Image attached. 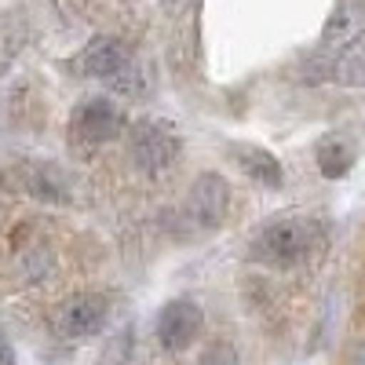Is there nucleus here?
<instances>
[{"label": "nucleus", "instance_id": "f257e3e1", "mask_svg": "<svg viewBox=\"0 0 365 365\" xmlns=\"http://www.w3.org/2000/svg\"><path fill=\"white\" fill-rule=\"evenodd\" d=\"M314 245V230L307 220H299V216H285V220H274L267 223L256 241H252V256L270 263V267H292L299 263L303 256L311 252Z\"/></svg>", "mask_w": 365, "mask_h": 365}, {"label": "nucleus", "instance_id": "f03ea898", "mask_svg": "<svg viewBox=\"0 0 365 365\" xmlns=\"http://www.w3.org/2000/svg\"><path fill=\"white\" fill-rule=\"evenodd\" d=\"M128 146H132V161L150 175L168 172L182 150V143L168 120H139L128 135Z\"/></svg>", "mask_w": 365, "mask_h": 365}, {"label": "nucleus", "instance_id": "7ed1b4c3", "mask_svg": "<svg viewBox=\"0 0 365 365\" xmlns=\"http://www.w3.org/2000/svg\"><path fill=\"white\" fill-rule=\"evenodd\" d=\"M0 182L11 194H29V197H41L51 205L70 201V179L48 161H19V165L0 172Z\"/></svg>", "mask_w": 365, "mask_h": 365}, {"label": "nucleus", "instance_id": "20e7f679", "mask_svg": "<svg viewBox=\"0 0 365 365\" xmlns=\"http://www.w3.org/2000/svg\"><path fill=\"white\" fill-rule=\"evenodd\" d=\"M106 318H110L106 296H99V292H77L66 303H58V311H55V332L63 340L77 344V340H88V336H96V332H103L106 329Z\"/></svg>", "mask_w": 365, "mask_h": 365}, {"label": "nucleus", "instance_id": "39448f33", "mask_svg": "<svg viewBox=\"0 0 365 365\" xmlns=\"http://www.w3.org/2000/svg\"><path fill=\"white\" fill-rule=\"evenodd\" d=\"M70 128H73V135H77L81 143L99 146V143H113V139L125 135L128 117H125V110H120L117 103L96 96V99L77 103V110H73V117H70Z\"/></svg>", "mask_w": 365, "mask_h": 365}, {"label": "nucleus", "instance_id": "423d86ee", "mask_svg": "<svg viewBox=\"0 0 365 365\" xmlns=\"http://www.w3.org/2000/svg\"><path fill=\"white\" fill-rule=\"evenodd\" d=\"M365 37V0H347L332 11L322 26V41H318V55L325 58V70L332 73V63L354 48Z\"/></svg>", "mask_w": 365, "mask_h": 365}, {"label": "nucleus", "instance_id": "0eeeda50", "mask_svg": "<svg viewBox=\"0 0 365 365\" xmlns=\"http://www.w3.org/2000/svg\"><path fill=\"white\" fill-rule=\"evenodd\" d=\"M230 208V182L220 172H201L187 194V220L197 230H216Z\"/></svg>", "mask_w": 365, "mask_h": 365}, {"label": "nucleus", "instance_id": "6e6552de", "mask_svg": "<svg viewBox=\"0 0 365 365\" xmlns=\"http://www.w3.org/2000/svg\"><path fill=\"white\" fill-rule=\"evenodd\" d=\"M201 329H205V314L187 296L168 299L161 307V314H158V340L168 351H187L201 336Z\"/></svg>", "mask_w": 365, "mask_h": 365}, {"label": "nucleus", "instance_id": "1a4fd4ad", "mask_svg": "<svg viewBox=\"0 0 365 365\" xmlns=\"http://www.w3.org/2000/svg\"><path fill=\"white\" fill-rule=\"evenodd\" d=\"M73 66L81 70V77H99V81H113L132 66V51L113 41V37H96L91 44H84V51L73 58Z\"/></svg>", "mask_w": 365, "mask_h": 365}, {"label": "nucleus", "instance_id": "9d476101", "mask_svg": "<svg viewBox=\"0 0 365 365\" xmlns=\"http://www.w3.org/2000/svg\"><path fill=\"white\" fill-rule=\"evenodd\" d=\"M230 158L237 161V168L245 172L249 179H256L259 187L267 190H278L285 182V172H282V161L270 154L263 146H252V143H234L230 146Z\"/></svg>", "mask_w": 365, "mask_h": 365}, {"label": "nucleus", "instance_id": "9b49d317", "mask_svg": "<svg viewBox=\"0 0 365 365\" xmlns=\"http://www.w3.org/2000/svg\"><path fill=\"white\" fill-rule=\"evenodd\" d=\"M318 168L325 179H344L354 168V150L344 135H325L318 143Z\"/></svg>", "mask_w": 365, "mask_h": 365}, {"label": "nucleus", "instance_id": "f8f14e48", "mask_svg": "<svg viewBox=\"0 0 365 365\" xmlns=\"http://www.w3.org/2000/svg\"><path fill=\"white\" fill-rule=\"evenodd\" d=\"M332 73H336L340 84H354V88L365 84V37L354 48H347L336 63H332Z\"/></svg>", "mask_w": 365, "mask_h": 365}, {"label": "nucleus", "instance_id": "ddd939ff", "mask_svg": "<svg viewBox=\"0 0 365 365\" xmlns=\"http://www.w3.org/2000/svg\"><path fill=\"white\" fill-rule=\"evenodd\" d=\"M132 347H135V329L125 325L120 332H113V336H110V344L103 347V354H99L96 365H128L132 361Z\"/></svg>", "mask_w": 365, "mask_h": 365}, {"label": "nucleus", "instance_id": "4468645a", "mask_svg": "<svg viewBox=\"0 0 365 365\" xmlns=\"http://www.w3.org/2000/svg\"><path fill=\"white\" fill-rule=\"evenodd\" d=\"M0 365H15V347L4 332H0Z\"/></svg>", "mask_w": 365, "mask_h": 365}, {"label": "nucleus", "instance_id": "2eb2a0df", "mask_svg": "<svg viewBox=\"0 0 365 365\" xmlns=\"http://www.w3.org/2000/svg\"><path fill=\"white\" fill-rule=\"evenodd\" d=\"M351 365H365V340L354 347V354H351Z\"/></svg>", "mask_w": 365, "mask_h": 365}]
</instances>
